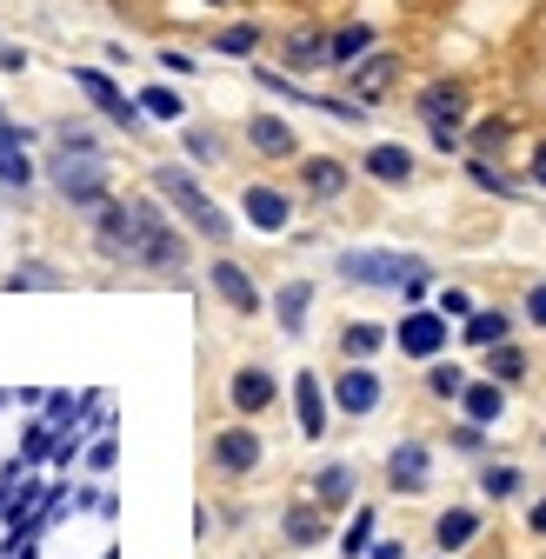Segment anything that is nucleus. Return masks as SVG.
<instances>
[{"label":"nucleus","instance_id":"nucleus-56","mask_svg":"<svg viewBox=\"0 0 546 559\" xmlns=\"http://www.w3.org/2000/svg\"><path fill=\"white\" fill-rule=\"evenodd\" d=\"M0 214H8V193H0Z\"/></svg>","mask_w":546,"mask_h":559},{"label":"nucleus","instance_id":"nucleus-34","mask_svg":"<svg viewBox=\"0 0 546 559\" xmlns=\"http://www.w3.org/2000/svg\"><path fill=\"white\" fill-rule=\"evenodd\" d=\"M40 127H47V147H60V154H120L107 120H94V114H54Z\"/></svg>","mask_w":546,"mask_h":559},{"label":"nucleus","instance_id":"nucleus-12","mask_svg":"<svg viewBox=\"0 0 546 559\" xmlns=\"http://www.w3.org/2000/svg\"><path fill=\"white\" fill-rule=\"evenodd\" d=\"M327 393H333L340 427H373L393 406V380H387L380 360H327Z\"/></svg>","mask_w":546,"mask_h":559},{"label":"nucleus","instance_id":"nucleus-37","mask_svg":"<svg viewBox=\"0 0 546 559\" xmlns=\"http://www.w3.org/2000/svg\"><path fill=\"white\" fill-rule=\"evenodd\" d=\"M513 147H520V120H513V114H473L466 154H480V160H513Z\"/></svg>","mask_w":546,"mask_h":559},{"label":"nucleus","instance_id":"nucleus-53","mask_svg":"<svg viewBox=\"0 0 546 559\" xmlns=\"http://www.w3.org/2000/svg\"><path fill=\"white\" fill-rule=\"evenodd\" d=\"M193 8H207V14H240L247 0H193Z\"/></svg>","mask_w":546,"mask_h":559},{"label":"nucleus","instance_id":"nucleus-26","mask_svg":"<svg viewBox=\"0 0 546 559\" xmlns=\"http://www.w3.org/2000/svg\"><path fill=\"white\" fill-rule=\"evenodd\" d=\"M526 493H533V473H526V460H513V453H494V460H480V466H473V500H480L487 513L526 507Z\"/></svg>","mask_w":546,"mask_h":559},{"label":"nucleus","instance_id":"nucleus-30","mask_svg":"<svg viewBox=\"0 0 546 559\" xmlns=\"http://www.w3.org/2000/svg\"><path fill=\"white\" fill-rule=\"evenodd\" d=\"M453 167H460L466 193H480V200H500V206H526V200H533L513 160H480V154H460Z\"/></svg>","mask_w":546,"mask_h":559},{"label":"nucleus","instance_id":"nucleus-49","mask_svg":"<svg viewBox=\"0 0 546 559\" xmlns=\"http://www.w3.org/2000/svg\"><path fill=\"white\" fill-rule=\"evenodd\" d=\"M367 559H420V539H406V533H387V526H380V539L367 546Z\"/></svg>","mask_w":546,"mask_h":559},{"label":"nucleus","instance_id":"nucleus-25","mask_svg":"<svg viewBox=\"0 0 546 559\" xmlns=\"http://www.w3.org/2000/svg\"><path fill=\"white\" fill-rule=\"evenodd\" d=\"M174 154L214 180V174H227V167H234L240 140H234V127H221V120H207V114H193V120H180V127H174Z\"/></svg>","mask_w":546,"mask_h":559},{"label":"nucleus","instance_id":"nucleus-35","mask_svg":"<svg viewBox=\"0 0 546 559\" xmlns=\"http://www.w3.org/2000/svg\"><path fill=\"white\" fill-rule=\"evenodd\" d=\"M473 380V360L466 354H447V360H427L420 367V406H434V413H453L460 406V386Z\"/></svg>","mask_w":546,"mask_h":559},{"label":"nucleus","instance_id":"nucleus-41","mask_svg":"<svg viewBox=\"0 0 546 559\" xmlns=\"http://www.w3.org/2000/svg\"><path fill=\"white\" fill-rule=\"evenodd\" d=\"M513 313H520L526 340H546V273H526L520 287H513Z\"/></svg>","mask_w":546,"mask_h":559},{"label":"nucleus","instance_id":"nucleus-23","mask_svg":"<svg viewBox=\"0 0 546 559\" xmlns=\"http://www.w3.org/2000/svg\"><path fill=\"white\" fill-rule=\"evenodd\" d=\"M333 513H320L307 493H287L281 507H273V546H281L287 559H307V552H327L333 546Z\"/></svg>","mask_w":546,"mask_h":559},{"label":"nucleus","instance_id":"nucleus-13","mask_svg":"<svg viewBox=\"0 0 546 559\" xmlns=\"http://www.w3.org/2000/svg\"><path fill=\"white\" fill-rule=\"evenodd\" d=\"M440 486V447L434 433H400L380 453V493L387 500H434Z\"/></svg>","mask_w":546,"mask_h":559},{"label":"nucleus","instance_id":"nucleus-39","mask_svg":"<svg viewBox=\"0 0 546 559\" xmlns=\"http://www.w3.org/2000/svg\"><path fill=\"white\" fill-rule=\"evenodd\" d=\"M373 539H380V500L367 493L347 520L333 526V546H327V552H333V559H367V546H373Z\"/></svg>","mask_w":546,"mask_h":559},{"label":"nucleus","instance_id":"nucleus-51","mask_svg":"<svg viewBox=\"0 0 546 559\" xmlns=\"http://www.w3.org/2000/svg\"><path fill=\"white\" fill-rule=\"evenodd\" d=\"M214 526H221V520H214V500H200V507H193V539L214 546Z\"/></svg>","mask_w":546,"mask_h":559},{"label":"nucleus","instance_id":"nucleus-17","mask_svg":"<svg viewBox=\"0 0 546 559\" xmlns=\"http://www.w3.org/2000/svg\"><path fill=\"white\" fill-rule=\"evenodd\" d=\"M447 354H460V326L440 307H393V360L420 373L427 360H447Z\"/></svg>","mask_w":546,"mask_h":559},{"label":"nucleus","instance_id":"nucleus-36","mask_svg":"<svg viewBox=\"0 0 546 559\" xmlns=\"http://www.w3.org/2000/svg\"><path fill=\"white\" fill-rule=\"evenodd\" d=\"M133 100H141V114H147V127H180V120H193V100H187V87L180 81H167V74H154V81H141L133 87Z\"/></svg>","mask_w":546,"mask_h":559},{"label":"nucleus","instance_id":"nucleus-42","mask_svg":"<svg viewBox=\"0 0 546 559\" xmlns=\"http://www.w3.org/2000/svg\"><path fill=\"white\" fill-rule=\"evenodd\" d=\"M200 67H207V53H200V47H180V40H161L154 47V74H167V81H200Z\"/></svg>","mask_w":546,"mask_h":559},{"label":"nucleus","instance_id":"nucleus-6","mask_svg":"<svg viewBox=\"0 0 546 559\" xmlns=\"http://www.w3.org/2000/svg\"><path fill=\"white\" fill-rule=\"evenodd\" d=\"M200 294H207L234 326H260L266 320V280H260V266L247 260V253H234V247H221V253H200Z\"/></svg>","mask_w":546,"mask_h":559},{"label":"nucleus","instance_id":"nucleus-18","mask_svg":"<svg viewBox=\"0 0 546 559\" xmlns=\"http://www.w3.org/2000/svg\"><path fill=\"white\" fill-rule=\"evenodd\" d=\"M287 427H294V440L300 447H327L333 440V393H327V367H313V360H300L294 373H287Z\"/></svg>","mask_w":546,"mask_h":559},{"label":"nucleus","instance_id":"nucleus-48","mask_svg":"<svg viewBox=\"0 0 546 559\" xmlns=\"http://www.w3.org/2000/svg\"><path fill=\"white\" fill-rule=\"evenodd\" d=\"M520 533H526L533 546H546V486H533V493H526V507H520Z\"/></svg>","mask_w":546,"mask_h":559},{"label":"nucleus","instance_id":"nucleus-44","mask_svg":"<svg viewBox=\"0 0 546 559\" xmlns=\"http://www.w3.org/2000/svg\"><path fill=\"white\" fill-rule=\"evenodd\" d=\"M480 300H487V294L473 287V280H440V294H434V307H440V313H447L453 326H460V320H466L473 307H480Z\"/></svg>","mask_w":546,"mask_h":559},{"label":"nucleus","instance_id":"nucleus-4","mask_svg":"<svg viewBox=\"0 0 546 559\" xmlns=\"http://www.w3.org/2000/svg\"><path fill=\"white\" fill-rule=\"evenodd\" d=\"M420 247H393V240H347L327 253V280L340 294H373V300H393L406 266H414Z\"/></svg>","mask_w":546,"mask_h":559},{"label":"nucleus","instance_id":"nucleus-43","mask_svg":"<svg viewBox=\"0 0 546 559\" xmlns=\"http://www.w3.org/2000/svg\"><path fill=\"white\" fill-rule=\"evenodd\" d=\"M81 466H87V479H114V466H120V427H114V419H107V427H94Z\"/></svg>","mask_w":546,"mask_h":559},{"label":"nucleus","instance_id":"nucleus-38","mask_svg":"<svg viewBox=\"0 0 546 559\" xmlns=\"http://www.w3.org/2000/svg\"><path fill=\"white\" fill-rule=\"evenodd\" d=\"M473 367H480L487 380H500V386H513V393H526L533 386V346H526V333L520 340H507V346H494V354H480V360H473Z\"/></svg>","mask_w":546,"mask_h":559},{"label":"nucleus","instance_id":"nucleus-14","mask_svg":"<svg viewBox=\"0 0 546 559\" xmlns=\"http://www.w3.org/2000/svg\"><path fill=\"white\" fill-rule=\"evenodd\" d=\"M40 147H47V127L40 120H0V193L8 206H34L40 200Z\"/></svg>","mask_w":546,"mask_h":559},{"label":"nucleus","instance_id":"nucleus-55","mask_svg":"<svg viewBox=\"0 0 546 559\" xmlns=\"http://www.w3.org/2000/svg\"><path fill=\"white\" fill-rule=\"evenodd\" d=\"M420 559H447V552H420Z\"/></svg>","mask_w":546,"mask_h":559},{"label":"nucleus","instance_id":"nucleus-24","mask_svg":"<svg viewBox=\"0 0 546 559\" xmlns=\"http://www.w3.org/2000/svg\"><path fill=\"white\" fill-rule=\"evenodd\" d=\"M266 47H273V21H260V14H221L207 34H200V53L207 60H234V67H253V60H266Z\"/></svg>","mask_w":546,"mask_h":559},{"label":"nucleus","instance_id":"nucleus-7","mask_svg":"<svg viewBox=\"0 0 546 559\" xmlns=\"http://www.w3.org/2000/svg\"><path fill=\"white\" fill-rule=\"evenodd\" d=\"M214 400H221L227 419H253V427H266L273 413H287V373L273 367L266 354H240V360L221 367Z\"/></svg>","mask_w":546,"mask_h":559},{"label":"nucleus","instance_id":"nucleus-8","mask_svg":"<svg viewBox=\"0 0 546 559\" xmlns=\"http://www.w3.org/2000/svg\"><path fill=\"white\" fill-rule=\"evenodd\" d=\"M67 87L81 94V107L94 120H107L114 140H147L154 133L147 114H141V100H133V87L114 74V67H100V60H67Z\"/></svg>","mask_w":546,"mask_h":559},{"label":"nucleus","instance_id":"nucleus-21","mask_svg":"<svg viewBox=\"0 0 546 559\" xmlns=\"http://www.w3.org/2000/svg\"><path fill=\"white\" fill-rule=\"evenodd\" d=\"M313 313H320V280L313 273H281L266 280V320L287 346H307L313 340Z\"/></svg>","mask_w":546,"mask_h":559},{"label":"nucleus","instance_id":"nucleus-1","mask_svg":"<svg viewBox=\"0 0 546 559\" xmlns=\"http://www.w3.org/2000/svg\"><path fill=\"white\" fill-rule=\"evenodd\" d=\"M141 187L167 206V214L200 240V247H207V253H221V247H234L240 240V221H234V206L207 187V174H200V167H187L180 154H161V160H147L141 167Z\"/></svg>","mask_w":546,"mask_h":559},{"label":"nucleus","instance_id":"nucleus-20","mask_svg":"<svg viewBox=\"0 0 546 559\" xmlns=\"http://www.w3.org/2000/svg\"><path fill=\"white\" fill-rule=\"evenodd\" d=\"M266 60L294 81H320L327 74V21L320 14H294V21H273V47Z\"/></svg>","mask_w":546,"mask_h":559},{"label":"nucleus","instance_id":"nucleus-3","mask_svg":"<svg viewBox=\"0 0 546 559\" xmlns=\"http://www.w3.org/2000/svg\"><path fill=\"white\" fill-rule=\"evenodd\" d=\"M273 466V440L266 427H253V419H214L207 433H200V479L221 486V493H234V486H253L260 473Z\"/></svg>","mask_w":546,"mask_h":559},{"label":"nucleus","instance_id":"nucleus-31","mask_svg":"<svg viewBox=\"0 0 546 559\" xmlns=\"http://www.w3.org/2000/svg\"><path fill=\"white\" fill-rule=\"evenodd\" d=\"M513 400H520L513 386H500V380H487L480 367H473V380L460 386V406H453V413L473 419V427H494V433H500L507 419H513Z\"/></svg>","mask_w":546,"mask_h":559},{"label":"nucleus","instance_id":"nucleus-9","mask_svg":"<svg viewBox=\"0 0 546 559\" xmlns=\"http://www.w3.org/2000/svg\"><path fill=\"white\" fill-rule=\"evenodd\" d=\"M400 100H406V114H414L420 140L427 133H466L473 114H480V87H473L466 74H447V67H434V74H420V81H406Z\"/></svg>","mask_w":546,"mask_h":559},{"label":"nucleus","instance_id":"nucleus-15","mask_svg":"<svg viewBox=\"0 0 546 559\" xmlns=\"http://www.w3.org/2000/svg\"><path fill=\"white\" fill-rule=\"evenodd\" d=\"M354 167H360V187H373V193H414L427 180V154L393 133H367L354 147Z\"/></svg>","mask_w":546,"mask_h":559},{"label":"nucleus","instance_id":"nucleus-50","mask_svg":"<svg viewBox=\"0 0 546 559\" xmlns=\"http://www.w3.org/2000/svg\"><path fill=\"white\" fill-rule=\"evenodd\" d=\"M0 74H8V81H27V74H34V47L8 40V47H0Z\"/></svg>","mask_w":546,"mask_h":559},{"label":"nucleus","instance_id":"nucleus-40","mask_svg":"<svg viewBox=\"0 0 546 559\" xmlns=\"http://www.w3.org/2000/svg\"><path fill=\"white\" fill-rule=\"evenodd\" d=\"M14 460H21L27 473H47V460H54V419H47V413H21Z\"/></svg>","mask_w":546,"mask_h":559},{"label":"nucleus","instance_id":"nucleus-22","mask_svg":"<svg viewBox=\"0 0 546 559\" xmlns=\"http://www.w3.org/2000/svg\"><path fill=\"white\" fill-rule=\"evenodd\" d=\"M487 526H494V513H487L480 500H447V507L427 513V539H420V552L466 559V552H480V546H487Z\"/></svg>","mask_w":546,"mask_h":559},{"label":"nucleus","instance_id":"nucleus-47","mask_svg":"<svg viewBox=\"0 0 546 559\" xmlns=\"http://www.w3.org/2000/svg\"><path fill=\"white\" fill-rule=\"evenodd\" d=\"M40 413L54 419V427H74V413H81V393H74V386H47Z\"/></svg>","mask_w":546,"mask_h":559},{"label":"nucleus","instance_id":"nucleus-46","mask_svg":"<svg viewBox=\"0 0 546 559\" xmlns=\"http://www.w3.org/2000/svg\"><path fill=\"white\" fill-rule=\"evenodd\" d=\"M520 180H526L533 200H546V133H533L526 147H520Z\"/></svg>","mask_w":546,"mask_h":559},{"label":"nucleus","instance_id":"nucleus-28","mask_svg":"<svg viewBox=\"0 0 546 559\" xmlns=\"http://www.w3.org/2000/svg\"><path fill=\"white\" fill-rule=\"evenodd\" d=\"M507 340H520V313H513V300H480V307L460 320V354H466V360L494 354V346H507Z\"/></svg>","mask_w":546,"mask_h":559},{"label":"nucleus","instance_id":"nucleus-16","mask_svg":"<svg viewBox=\"0 0 546 559\" xmlns=\"http://www.w3.org/2000/svg\"><path fill=\"white\" fill-rule=\"evenodd\" d=\"M406 81H414V60H406V47H373L367 60H354L347 74H333V87L340 94H354L367 114H380V107H393V94H406Z\"/></svg>","mask_w":546,"mask_h":559},{"label":"nucleus","instance_id":"nucleus-52","mask_svg":"<svg viewBox=\"0 0 546 559\" xmlns=\"http://www.w3.org/2000/svg\"><path fill=\"white\" fill-rule=\"evenodd\" d=\"M100 67H114V74H127V67H133V47H127V40H107V47H100Z\"/></svg>","mask_w":546,"mask_h":559},{"label":"nucleus","instance_id":"nucleus-2","mask_svg":"<svg viewBox=\"0 0 546 559\" xmlns=\"http://www.w3.org/2000/svg\"><path fill=\"white\" fill-rule=\"evenodd\" d=\"M40 193L60 206L67 221H87L120 193V154H60L40 147Z\"/></svg>","mask_w":546,"mask_h":559},{"label":"nucleus","instance_id":"nucleus-10","mask_svg":"<svg viewBox=\"0 0 546 559\" xmlns=\"http://www.w3.org/2000/svg\"><path fill=\"white\" fill-rule=\"evenodd\" d=\"M234 140H240V154H247L260 174H287V167L307 154V133H300V120H294L287 107H273V100L247 107V114H240V127H234Z\"/></svg>","mask_w":546,"mask_h":559},{"label":"nucleus","instance_id":"nucleus-57","mask_svg":"<svg viewBox=\"0 0 546 559\" xmlns=\"http://www.w3.org/2000/svg\"><path fill=\"white\" fill-rule=\"evenodd\" d=\"M0 47H8V27H0Z\"/></svg>","mask_w":546,"mask_h":559},{"label":"nucleus","instance_id":"nucleus-27","mask_svg":"<svg viewBox=\"0 0 546 559\" xmlns=\"http://www.w3.org/2000/svg\"><path fill=\"white\" fill-rule=\"evenodd\" d=\"M393 354V320L373 313H340L333 340H327V360H387Z\"/></svg>","mask_w":546,"mask_h":559},{"label":"nucleus","instance_id":"nucleus-33","mask_svg":"<svg viewBox=\"0 0 546 559\" xmlns=\"http://www.w3.org/2000/svg\"><path fill=\"white\" fill-rule=\"evenodd\" d=\"M74 287V266H60L54 253H21L0 273V294H67Z\"/></svg>","mask_w":546,"mask_h":559},{"label":"nucleus","instance_id":"nucleus-54","mask_svg":"<svg viewBox=\"0 0 546 559\" xmlns=\"http://www.w3.org/2000/svg\"><path fill=\"white\" fill-rule=\"evenodd\" d=\"M533 447H539V453H546V427H539V440H533Z\"/></svg>","mask_w":546,"mask_h":559},{"label":"nucleus","instance_id":"nucleus-11","mask_svg":"<svg viewBox=\"0 0 546 559\" xmlns=\"http://www.w3.org/2000/svg\"><path fill=\"white\" fill-rule=\"evenodd\" d=\"M287 187L300 193L307 214H340V206L360 193V167H354V154H340V147H307L287 167Z\"/></svg>","mask_w":546,"mask_h":559},{"label":"nucleus","instance_id":"nucleus-45","mask_svg":"<svg viewBox=\"0 0 546 559\" xmlns=\"http://www.w3.org/2000/svg\"><path fill=\"white\" fill-rule=\"evenodd\" d=\"M87 427H81V419H74V427H54V460H47V473H74L81 466V453H87Z\"/></svg>","mask_w":546,"mask_h":559},{"label":"nucleus","instance_id":"nucleus-29","mask_svg":"<svg viewBox=\"0 0 546 559\" xmlns=\"http://www.w3.org/2000/svg\"><path fill=\"white\" fill-rule=\"evenodd\" d=\"M373 47H387V27L373 14H340V21H327V74H347V67L367 60Z\"/></svg>","mask_w":546,"mask_h":559},{"label":"nucleus","instance_id":"nucleus-5","mask_svg":"<svg viewBox=\"0 0 546 559\" xmlns=\"http://www.w3.org/2000/svg\"><path fill=\"white\" fill-rule=\"evenodd\" d=\"M227 206H234L240 234H253V240H294L300 221H307V206L287 187V174H240Z\"/></svg>","mask_w":546,"mask_h":559},{"label":"nucleus","instance_id":"nucleus-32","mask_svg":"<svg viewBox=\"0 0 546 559\" xmlns=\"http://www.w3.org/2000/svg\"><path fill=\"white\" fill-rule=\"evenodd\" d=\"M434 447H440L447 460H460V466H480V460L507 453L494 427H473V419H460V413H440V433H434Z\"/></svg>","mask_w":546,"mask_h":559},{"label":"nucleus","instance_id":"nucleus-19","mask_svg":"<svg viewBox=\"0 0 546 559\" xmlns=\"http://www.w3.org/2000/svg\"><path fill=\"white\" fill-rule=\"evenodd\" d=\"M300 493H307L320 513L347 520V513L367 500V466H360V460H347V453H327V460H313V466L300 473Z\"/></svg>","mask_w":546,"mask_h":559}]
</instances>
